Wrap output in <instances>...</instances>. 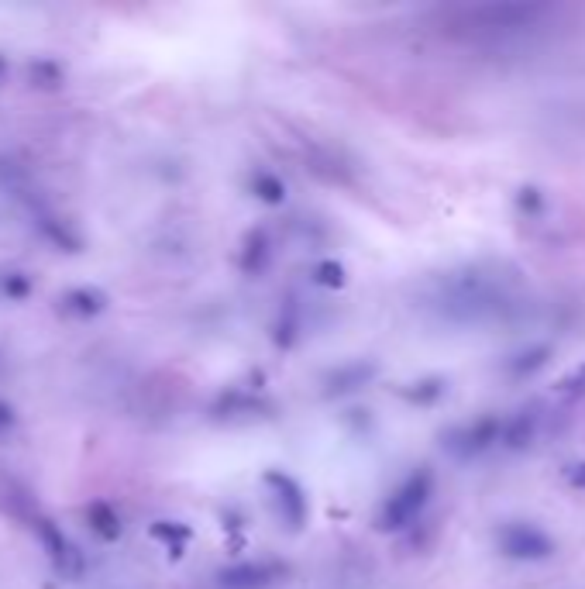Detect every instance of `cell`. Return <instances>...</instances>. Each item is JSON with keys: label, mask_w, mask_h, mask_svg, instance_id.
Segmentation results:
<instances>
[{"label": "cell", "mask_w": 585, "mask_h": 589, "mask_svg": "<svg viewBox=\"0 0 585 589\" xmlns=\"http://www.w3.org/2000/svg\"><path fill=\"white\" fill-rule=\"evenodd\" d=\"M269 262V238H265L262 228H255L252 235L245 238V248H241V269L245 273H262V266Z\"/></svg>", "instance_id": "4fadbf2b"}, {"label": "cell", "mask_w": 585, "mask_h": 589, "mask_svg": "<svg viewBox=\"0 0 585 589\" xmlns=\"http://www.w3.org/2000/svg\"><path fill=\"white\" fill-rule=\"evenodd\" d=\"M152 538H159L162 545L169 548L173 555L183 552V545L190 541V527L179 524V521H155L152 524Z\"/></svg>", "instance_id": "2e32d148"}, {"label": "cell", "mask_w": 585, "mask_h": 589, "mask_svg": "<svg viewBox=\"0 0 585 589\" xmlns=\"http://www.w3.org/2000/svg\"><path fill=\"white\" fill-rule=\"evenodd\" d=\"M434 496V472L431 469H417L389 493V500L379 510V527L382 531H403L424 514V507Z\"/></svg>", "instance_id": "3957f363"}, {"label": "cell", "mask_w": 585, "mask_h": 589, "mask_svg": "<svg viewBox=\"0 0 585 589\" xmlns=\"http://www.w3.org/2000/svg\"><path fill=\"white\" fill-rule=\"evenodd\" d=\"M35 531H38V538H42V545H45V552H49L52 558V565L62 572V576H80L83 572V555H80V548L76 545H69V538L59 531L56 521H49V517H38L35 521Z\"/></svg>", "instance_id": "ba28073f"}, {"label": "cell", "mask_w": 585, "mask_h": 589, "mask_svg": "<svg viewBox=\"0 0 585 589\" xmlns=\"http://www.w3.org/2000/svg\"><path fill=\"white\" fill-rule=\"evenodd\" d=\"M548 355H551V348L548 345H534V348H524L520 355H513L510 359V369L513 376H530V372H537V369H544L548 366Z\"/></svg>", "instance_id": "9a60e30c"}, {"label": "cell", "mask_w": 585, "mask_h": 589, "mask_svg": "<svg viewBox=\"0 0 585 589\" xmlns=\"http://www.w3.org/2000/svg\"><path fill=\"white\" fill-rule=\"evenodd\" d=\"M503 428H506V417L486 414V417H479V421L455 428L444 438V445H448V452L458 455V459H475V455L489 452V448L503 441Z\"/></svg>", "instance_id": "5b68a950"}, {"label": "cell", "mask_w": 585, "mask_h": 589, "mask_svg": "<svg viewBox=\"0 0 585 589\" xmlns=\"http://www.w3.org/2000/svg\"><path fill=\"white\" fill-rule=\"evenodd\" d=\"M565 397H579V393H585V366H579L572 372V376H565L561 379V386H558Z\"/></svg>", "instance_id": "ffe728a7"}, {"label": "cell", "mask_w": 585, "mask_h": 589, "mask_svg": "<svg viewBox=\"0 0 585 589\" xmlns=\"http://www.w3.org/2000/svg\"><path fill=\"white\" fill-rule=\"evenodd\" d=\"M265 486L272 490V503H276V514L283 517L286 527H303L307 521V493H303V486L296 483L290 472H279V469H269L265 472Z\"/></svg>", "instance_id": "8992f818"}, {"label": "cell", "mask_w": 585, "mask_h": 589, "mask_svg": "<svg viewBox=\"0 0 585 589\" xmlns=\"http://www.w3.org/2000/svg\"><path fill=\"white\" fill-rule=\"evenodd\" d=\"M62 304L76 317H97L100 310L107 307V297L100 290H93V286H76V290H69L66 297H62Z\"/></svg>", "instance_id": "30bf717a"}, {"label": "cell", "mask_w": 585, "mask_h": 589, "mask_svg": "<svg viewBox=\"0 0 585 589\" xmlns=\"http://www.w3.org/2000/svg\"><path fill=\"white\" fill-rule=\"evenodd\" d=\"M252 193L262 200V204H283L286 197V183L279 180L276 173H269V169H259V173H252Z\"/></svg>", "instance_id": "5bb4252c"}, {"label": "cell", "mask_w": 585, "mask_h": 589, "mask_svg": "<svg viewBox=\"0 0 585 589\" xmlns=\"http://www.w3.org/2000/svg\"><path fill=\"white\" fill-rule=\"evenodd\" d=\"M496 548L513 562H544L558 552L555 538L544 527L527 521H510L496 531Z\"/></svg>", "instance_id": "277c9868"}, {"label": "cell", "mask_w": 585, "mask_h": 589, "mask_svg": "<svg viewBox=\"0 0 585 589\" xmlns=\"http://www.w3.org/2000/svg\"><path fill=\"white\" fill-rule=\"evenodd\" d=\"M376 372V366L372 362H355V366H341L338 372H331V379H327V393H334V397H341V393H351L358 390V386L365 383V379Z\"/></svg>", "instance_id": "8fae6325"}, {"label": "cell", "mask_w": 585, "mask_h": 589, "mask_svg": "<svg viewBox=\"0 0 585 589\" xmlns=\"http://www.w3.org/2000/svg\"><path fill=\"white\" fill-rule=\"evenodd\" d=\"M28 83L31 87H49V90H56L59 83H62V66L56 59H35L28 66Z\"/></svg>", "instance_id": "e0dca14e"}, {"label": "cell", "mask_w": 585, "mask_h": 589, "mask_svg": "<svg viewBox=\"0 0 585 589\" xmlns=\"http://www.w3.org/2000/svg\"><path fill=\"white\" fill-rule=\"evenodd\" d=\"M551 14L548 4H524V0H489V4H472L458 7L451 14L455 28L468 31V35H486V38H503V35H520V31L537 28Z\"/></svg>", "instance_id": "7a4b0ae2"}, {"label": "cell", "mask_w": 585, "mask_h": 589, "mask_svg": "<svg viewBox=\"0 0 585 589\" xmlns=\"http://www.w3.org/2000/svg\"><path fill=\"white\" fill-rule=\"evenodd\" d=\"M314 279L324 286H345V266H338V262H321V266L314 269Z\"/></svg>", "instance_id": "d6986e66"}, {"label": "cell", "mask_w": 585, "mask_h": 589, "mask_svg": "<svg viewBox=\"0 0 585 589\" xmlns=\"http://www.w3.org/2000/svg\"><path fill=\"white\" fill-rule=\"evenodd\" d=\"M537 428V414L534 410H520V414L506 417V428H503V445L510 448H524L530 438H534Z\"/></svg>", "instance_id": "7c38bea8"}, {"label": "cell", "mask_w": 585, "mask_h": 589, "mask_svg": "<svg viewBox=\"0 0 585 589\" xmlns=\"http://www.w3.org/2000/svg\"><path fill=\"white\" fill-rule=\"evenodd\" d=\"M7 73V62H4V56H0V76H4Z\"/></svg>", "instance_id": "cb8c5ba5"}, {"label": "cell", "mask_w": 585, "mask_h": 589, "mask_svg": "<svg viewBox=\"0 0 585 589\" xmlns=\"http://www.w3.org/2000/svg\"><path fill=\"white\" fill-rule=\"evenodd\" d=\"M286 572L283 562H269V558H255V562H234L228 569L217 572V583L224 589H265L272 586Z\"/></svg>", "instance_id": "52a82bcc"}, {"label": "cell", "mask_w": 585, "mask_h": 589, "mask_svg": "<svg viewBox=\"0 0 585 589\" xmlns=\"http://www.w3.org/2000/svg\"><path fill=\"white\" fill-rule=\"evenodd\" d=\"M14 424H18V414H14V407H11V403L0 400V431L14 428Z\"/></svg>", "instance_id": "603a6c76"}, {"label": "cell", "mask_w": 585, "mask_h": 589, "mask_svg": "<svg viewBox=\"0 0 585 589\" xmlns=\"http://www.w3.org/2000/svg\"><path fill=\"white\" fill-rule=\"evenodd\" d=\"M28 290H31V286H28V279H25V276H7V279H4V293H7V297L25 300V297H28Z\"/></svg>", "instance_id": "44dd1931"}, {"label": "cell", "mask_w": 585, "mask_h": 589, "mask_svg": "<svg viewBox=\"0 0 585 589\" xmlns=\"http://www.w3.org/2000/svg\"><path fill=\"white\" fill-rule=\"evenodd\" d=\"M438 310L448 321L455 324H482V321H496L503 310H510V297L496 279L482 276L479 269H468V273L444 276L441 293H438Z\"/></svg>", "instance_id": "6da1fadb"}, {"label": "cell", "mask_w": 585, "mask_h": 589, "mask_svg": "<svg viewBox=\"0 0 585 589\" xmlns=\"http://www.w3.org/2000/svg\"><path fill=\"white\" fill-rule=\"evenodd\" d=\"M568 486H575V490H585V462H575V465H568Z\"/></svg>", "instance_id": "7402d4cb"}, {"label": "cell", "mask_w": 585, "mask_h": 589, "mask_svg": "<svg viewBox=\"0 0 585 589\" xmlns=\"http://www.w3.org/2000/svg\"><path fill=\"white\" fill-rule=\"evenodd\" d=\"M87 524L100 541L121 538V517H117L111 503H104V500H97V503H90L87 507Z\"/></svg>", "instance_id": "9c48e42d"}, {"label": "cell", "mask_w": 585, "mask_h": 589, "mask_svg": "<svg viewBox=\"0 0 585 589\" xmlns=\"http://www.w3.org/2000/svg\"><path fill=\"white\" fill-rule=\"evenodd\" d=\"M42 231H45V235H49L56 245L66 248V252H76V248H80V242H76L73 231H69L62 221H56V217H42Z\"/></svg>", "instance_id": "ac0fdd59"}]
</instances>
